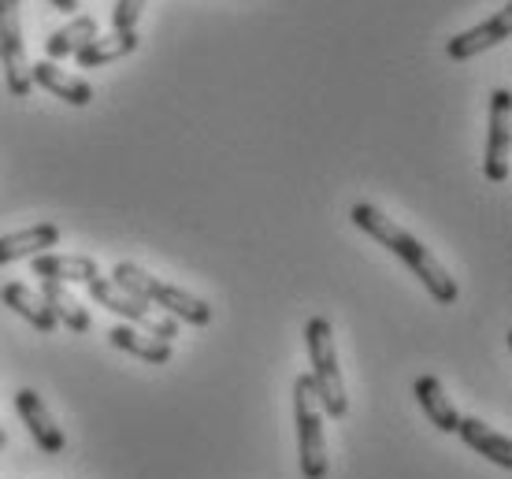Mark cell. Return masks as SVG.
I'll return each mask as SVG.
<instances>
[{
	"label": "cell",
	"instance_id": "obj_1",
	"mask_svg": "<svg viewBox=\"0 0 512 479\" xmlns=\"http://www.w3.org/2000/svg\"><path fill=\"white\" fill-rule=\"evenodd\" d=\"M349 220L357 223L364 234H372L375 242L390 249L394 257L405 260V268H409L412 275H420V283L431 290V298H435L438 305H453V301H457V294H461V290H457V279L431 257V249L420 246L409 231H401L390 216H383L375 205H364V201H360V205L349 208Z\"/></svg>",
	"mask_w": 512,
	"mask_h": 479
},
{
	"label": "cell",
	"instance_id": "obj_2",
	"mask_svg": "<svg viewBox=\"0 0 512 479\" xmlns=\"http://www.w3.org/2000/svg\"><path fill=\"white\" fill-rule=\"evenodd\" d=\"M112 275H116L112 283L123 286L130 298L164 309L171 320H182V324H193V327L212 324V305H205V301L193 298V294H186L182 286H171V283H164V279H156V275L141 272L138 264H130V260H119Z\"/></svg>",
	"mask_w": 512,
	"mask_h": 479
},
{
	"label": "cell",
	"instance_id": "obj_3",
	"mask_svg": "<svg viewBox=\"0 0 512 479\" xmlns=\"http://www.w3.org/2000/svg\"><path fill=\"white\" fill-rule=\"evenodd\" d=\"M305 346H308V361H312V387H316V402H320V409L323 413H331L334 420L346 416L349 398H346V383H342V368H338L331 320L312 316L305 327Z\"/></svg>",
	"mask_w": 512,
	"mask_h": 479
},
{
	"label": "cell",
	"instance_id": "obj_4",
	"mask_svg": "<svg viewBox=\"0 0 512 479\" xmlns=\"http://www.w3.org/2000/svg\"><path fill=\"white\" fill-rule=\"evenodd\" d=\"M294 416H297V454H301V476H327V442H323V409L316 402L312 376H297L294 383Z\"/></svg>",
	"mask_w": 512,
	"mask_h": 479
},
{
	"label": "cell",
	"instance_id": "obj_5",
	"mask_svg": "<svg viewBox=\"0 0 512 479\" xmlns=\"http://www.w3.org/2000/svg\"><path fill=\"white\" fill-rule=\"evenodd\" d=\"M86 294H90L97 305H104L108 312H116V316H123V320H134V324L145 331V335L160 338V342H171V338L179 335V320H171V316H160V312H153L145 301L130 298L123 286H116L112 279H104V275H97L93 283H86Z\"/></svg>",
	"mask_w": 512,
	"mask_h": 479
},
{
	"label": "cell",
	"instance_id": "obj_6",
	"mask_svg": "<svg viewBox=\"0 0 512 479\" xmlns=\"http://www.w3.org/2000/svg\"><path fill=\"white\" fill-rule=\"evenodd\" d=\"M0 64H4V78H8V93L12 97H26V93L34 90L30 60H26L23 23H19V0H0Z\"/></svg>",
	"mask_w": 512,
	"mask_h": 479
},
{
	"label": "cell",
	"instance_id": "obj_7",
	"mask_svg": "<svg viewBox=\"0 0 512 479\" xmlns=\"http://www.w3.org/2000/svg\"><path fill=\"white\" fill-rule=\"evenodd\" d=\"M509 145H512V97H509V90H494L490 93L487 160H483L487 182L509 179Z\"/></svg>",
	"mask_w": 512,
	"mask_h": 479
},
{
	"label": "cell",
	"instance_id": "obj_8",
	"mask_svg": "<svg viewBox=\"0 0 512 479\" xmlns=\"http://www.w3.org/2000/svg\"><path fill=\"white\" fill-rule=\"evenodd\" d=\"M509 34H512V8H498V15H490L487 23L472 26V30H464L457 38H449L446 56L461 64V60H472V56L494 49V45H505Z\"/></svg>",
	"mask_w": 512,
	"mask_h": 479
},
{
	"label": "cell",
	"instance_id": "obj_9",
	"mask_svg": "<svg viewBox=\"0 0 512 479\" xmlns=\"http://www.w3.org/2000/svg\"><path fill=\"white\" fill-rule=\"evenodd\" d=\"M15 409H19L26 431L34 435V442H38L45 454H64V446H67L64 431H60V424L49 416L38 390H30V387L19 390V394H15Z\"/></svg>",
	"mask_w": 512,
	"mask_h": 479
},
{
	"label": "cell",
	"instance_id": "obj_10",
	"mask_svg": "<svg viewBox=\"0 0 512 479\" xmlns=\"http://www.w3.org/2000/svg\"><path fill=\"white\" fill-rule=\"evenodd\" d=\"M30 78L38 82L41 90H49L52 97L75 104V108H86V104L93 101L90 82H86V78H78V75H67L64 67H56L52 60H38V64H30Z\"/></svg>",
	"mask_w": 512,
	"mask_h": 479
},
{
	"label": "cell",
	"instance_id": "obj_11",
	"mask_svg": "<svg viewBox=\"0 0 512 479\" xmlns=\"http://www.w3.org/2000/svg\"><path fill=\"white\" fill-rule=\"evenodd\" d=\"M56 242H60V227H56V223H34V227H26V231L4 234V238H0V268L12 264V260L41 257V253H49Z\"/></svg>",
	"mask_w": 512,
	"mask_h": 479
},
{
	"label": "cell",
	"instance_id": "obj_12",
	"mask_svg": "<svg viewBox=\"0 0 512 479\" xmlns=\"http://www.w3.org/2000/svg\"><path fill=\"white\" fill-rule=\"evenodd\" d=\"M34 275L38 279H52V283H93L101 268L90 257H71V253H41L34 257Z\"/></svg>",
	"mask_w": 512,
	"mask_h": 479
},
{
	"label": "cell",
	"instance_id": "obj_13",
	"mask_svg": "<svg viewBox=\"0 0 512 479\" xmlns=\"http://www.w3.org/2000/svg\"><path fill=\"white\" fill-rule=\"evenodd\" d=\"M0 301L8 305V309L15 312V316H23L26 324L34 327V331H41V335H52L56 331V316L49 312V305L41 301V294H34L30 286L23 283H8L4 290H0Z\"/></svg>",
	"mask_w": 512,
	"mask_h": 479
},
{
	"label": "cell",
	"instance_id": "obj_14",
	"mask_svg": "<svg viewBox=\"0 0 512 479\" xmlns=\"http://www.w3.org/2000/svg\"><path fill=\"white\" fill-rule=\"evenodd\" d=\"M412 394H416L420 409L427 413V420H431L438 431H457V424H461V413L453 409L449 394L442 390V383H438L435 376H420V379H416V383H412Z\"/></svg>",
	"mask_w": 512,
	"mask_h": 479
},
{
	"label": "cell",
	"instance_id": "obj_15",
	"mask_svg": "<svg viewBox=\"0 0 512 479\" xmlns=\"http://www.w3.org/2000/svg\"><path fill=\"white\" fill-rule=\"evenodd\" d=\"M457 435H461L472 450H479L483 457H490L494 465L501 468H512V442L505 435L490 428V424H479L475 416H461V424H457Z\"/></svg>",
	"mask_w": 512,
	"mask_h": 479
},
{
	"label": "cell",
	"instance_id": "obj_16",
	"mask_svg": "<svg viewBox=\"0 0 512 479\" xmlns=\"http://www.w3.org/2000/svg\"><path fill=\"white\" fill-rule=\"evenodd\" d=\"M41 301L49 305V312L56 316V324L71 327V331H78V335H86L93 327L90 312H86V305H78L75 294H67L64 283H52V279H41Z\"/></svg>",
	"mask_w": 512,
	"mask_h": 479
},
{
	"label": "cell",
	"instance_id": "obj_17",
	"mask_svg": "<svg viewBox=\"0 0 512 479\" xmlns=\"http://www.w3.org/2000/svg\"><path fill=\"white\" fill-rule=\"evenodd\" d=\"M108 342H112L116 350L130 353V357H141V361H149V364L171 361V342H160V338L145 335V331H138V327L116 324L112 331H108Z\"/></svg>",
	"mask_w": 512,
	"mask_h": 479
},
{
	"label": "cell",
	"instance_id": "obj_18",
	"mask_svg": "<svg viewBox=\"0 0 512 479\" xmlns=\"http://www.w3.org/2000/svg\"><path fill=\"white\" fill-rule=\"evenodd\" d=\"M97 38V19L93 15H75L67 26H60V30H52L49 41H45V52H49V60L56 64V60H67V56H75L86 41Z\"/></svg>",
	"mask_w": 512,
	"mask_h": 479
},
{
	"label": "cell",
	"instance_id": "obj_19",
	"mask_svg": "<svg viewBox=\"0 0 512 479\" xmlns=\"http://www.w3.org/2000/svg\"><path fill=\"white\" fill-rule=\"evenodd\" d=\"M134 49H138V34L127 30V34H108V38L86 41V45L75 52V60H78V67H104V64H112V60L130 56Z\"/></svg>",
	"mask_w": 512,
	"mask_h": 479
},
{
	"label": "cell",
	"instance_id": "obj_20",
	"mask_svg": "<svg viewBox=\"0 0 512 479\" xmlns=\"http://www.w3.org/2000/svg\"><path fill=\"white\" fill-rule=\"evenodd\" d=\"M145 4H149V0H116V8H112V26H116V34H127V30L138 26Z\"/></svg>",
	"mask_w": 512,
	"mask_h": 479
},
{
	"label": "cell",
	"instance_id": "obj_21",
	"mask_svg": "<svg viewBox=\"0 0 512 479\" xmlns=\"http://www.w3.org/2000/svg\"><path fill=\"white\" fill-rule=\"evenodd\" d=\"M52 8H60L64 15H75L78 12V0H49Z\"/></svg>",
	"mask_w": 512,
	"mask_h": 479
},
{
	"label": "cell",
	"instance_id": "obj_22",
	"mask_svg": "<svg viewBox=\"0 0 512 479\" xmlns=\"http://www.w3.org/2000/svg\"><path fill=\"white\" fill-rule=\"evenodd\" d=\"M4 446H8V435H4V428H0V454H4Z\"/></svg>",
	"mask_w": 512,
	"mask_h": 479
}]
</instances>
